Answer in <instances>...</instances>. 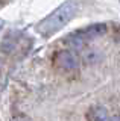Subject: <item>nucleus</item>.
<instances>
[{
  "label": "nucleus",
  "mask_w": 120,
  "mask_h": 121,
  "mask_svg": "<svg viewBox=\"0 0 120 121\" xmlns=\"http://www.w3.org/2000/svg\"><path fill=\"white\" fill-rule=\"evenodd\" d=\"M2 68H3V62H2V59H0V73H2Z\"/></svg>",
  "instance_id": "9"
},
{
  "label": "nucleus",
  "mask_w": 120,
  "mask_h": 121,
  "mask_svg": "<svg viewBox=\"0 0 120 121\" xmlns=\"http://www.w3.org/2000/svg\"><path fill=\"white\" fill-rule=\"evenodd\" d=\"M55 65L59 70H65V71H73L78 70L79 67V58L78 55L72 50H59L55 55Z\"/></svg>",
  "instance_id": "2"
},
{
  "label": "nucleus",
  "mask_w": 120,
  "mask_h": 121,
  "mask_svg": "<svg viewBox=\"0 0 120 121\" xmlns=\"http://www.w3.org/2000/svg\"><path fill=\"white\" fill-rule=\"evenodd\" d=\"M102 59H103V53L99 48H94V47H90L82 53V62H84V65H88V67L99 64Z\"/></svg>",
  "instance_id": "4"
},
{
  "label": "nucleus",
  "mask_w": 120,
  "mask_h": 121,
  "mask_svg": "<svg viewBox=\"0 0 120 121\" xmlns=\"http://www.w3.org/2000/svg\"><path fill=\"white\" fill-rule=\"evenodd\" d=\"M106 32H108V26L105 24V23H96V24L88 26L87 29H84L82 32H78V33H79L85 39V43H87V41L96 39V38H99V36H103Z\"/></svg>",
  "instance_id": "3"
},
{
  "label": "nucleus",
  "mask_w": 120,
  "mask_h": 121,
  "mask_svg": "<svg viewBox=\"0 0 120 121\" xmlns=\"http://www.w3.org/2000/svg\"><path fill=\"white\" fill-rule=\"evenodd\" d=\"M3 27V20H0V29Z\"/></svg>",
  "instance_id": "10"
},
{
  "label": "nucleus",
  "mask_w": 120,
  "mask_h": 121,
  "mask_svg": "<svg viewBox=\"0 0 120 121\" xmlns=\"http://www.w3.org/2000/svg\"><path fill=\"white\" fill-rule=\"evenodd\" d=\"M12 121H32V120L28 115H24V113H18V115H15L12 118Z\"/></svg>",
  "instance_id": "7"
},
{
  "label": "nucleus",
  "mask_w": 120,
  "mask_h": 121,
  "mask_svg": "<svg viewBox=\"0 0 120 121\" xmlns=\"http://www.w3.org/2000/svg\"><path fill=\"white\" fill-rule=\"evenodd\" d=\"M78 9V5L74 2H65L59 8H56L52 14H49L44 20L37 26V32L41 33L43 36H50L61 30L64 26L74 17Z\"/></svg>",
  "instance_id": "1"
},
{
  "label": "nucleus",
  "mask_w": 120,
  "mask_h": 121,
  "mask_svg": "<svg viewBox=\"0 0 120 121\" xmlns=\"http://www.w3.org/2000/svg\"><path fill=\"white\" fill-rule=\"evenodd\" d=\"M110 121H120V113H117V115H114V117H111Z\"/></svg>",
  "instance_id": "8"
},
{
  "label": "nucleus",
  "mask_w": 120,
  "mask_h": 121,
  "mask_svg": "<svg viewBox=\"0 0 120 121\" xmlns=\"http://www.w3.org/2000/svg\"><path fill=\"white\" fill-rule=\"evenodd\" d=\"M64 44L67 47H70V48H67V50H72V52L73 50H82V48L85 47V39L79 33H70L64 39Z\"/></svg>",
  "instance_id": "6"
},
{
  "label": "nucleus",
  "mask_w": 120,
  "mask_h": 121,
  "mask_svg": "<svg viewBox=\"0 0 120 121\" xmlns=\"http://www.w3.org/2000/svg\"><path fill=\"white\" fill-rule=\"evenodd\" d=\"M87 121H108V112L102 106H91L85 113Z\"/></svg>",
  "instance_id": "5"
}]
</instances>
